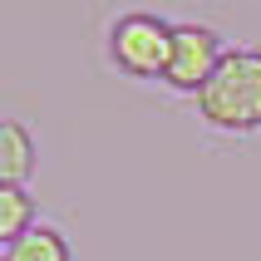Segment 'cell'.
I'll use <instances>...</instances> for the list:
<instances>
[{
	"label": "cell",
	"mask_w": 261,
	"mask_h": 261,
	"mask_svg": "<svg viewBox=\"0 0 261 261\" xmlns=\"http://www.w3.org/2000/svg\"><path fill=\"white\" fill-rule=\"evenodd\" d=\"M192 109L212 133L227 138L261 133V44H232L207 89L192 99Z\"/></svg>",
	"instance_id": "obj_1"
},
{
	"label": "cell",
	"mask_w": 261,
	"mask_h": 261,
	"mask_svg": "<svg viewBox=\"0 0 261 261\" xmlns=\"http://www.w3.org/2000/svg\"><path fill=\"white\" fill-rule=\"evenodd\" d=\"M173 25L177 20H163L153 10H118L103 30V55L118 74L163 84L168 59H173Z\"/></svg>",
	"instance_id": "obj_2"
},
{
	"label": "cell",
	"mask_w": 261,
	"mask_h": 261,
	"mask_svg": "<svg viewBox=\"0 0 261 261\" xmlns=\"http://www.w3.org/2000/svg\"><path fill=\"white\" fill-rule=\"evenodd\" d=\"M227 49H232V44L222 40L217 25H202V20H177V25H173V59H168L163 89L197 99V94L207 89V79L217 74V64L227 59Z\"/></svg>",
	"instance_id": "obj_3"
},
{
	"label": "cell",
	"mask_w": 261,
	"mask_h": 261,
	"mask_svg": "<svg viewBox=\"0 0 261 261\" xmlns=\"http://www.w3.org/2000/svg\"><path fill=\"white\" fill-rule=\"evenodd\" d=\"M35 163H40V143H35V133H30L20 118H5V123H0V182L25 188L30 173H35Z\"/></svg>",
	"instance_id": "obj_4"
},
{
	"label": "cell",
	"mask_w": 261,
	"mask_h": 261,
	"mask_svg": "<svg viewBox=\"0 0 261 261\" xmlns=\"http://www.w3.org/2000/svg\"><path fill=\"white\" fill-rule=\"evenodd\" d=\"M5 261H74V247H69V237L59 232V227L35 222L20 242L5 247Z\"/></svg>",
	"instance_id": "obj_5"
},
{
	"label": "cell",
	"mask_w": 261,
	"mask_h": 261,
	"mask_svg": "<svg viewBox=\"0 0 261 261\" xmlns=\"http://www.w3.org/2000/svg\"><path fill=\"white\" fill-rule=\"evenodd\" d=\"M35 222H40V217H35V197H30V188L0 182V242H5V247L20 242Z\"/></svg>",
	"instance_id": "obj_6"
}]
</instances>
